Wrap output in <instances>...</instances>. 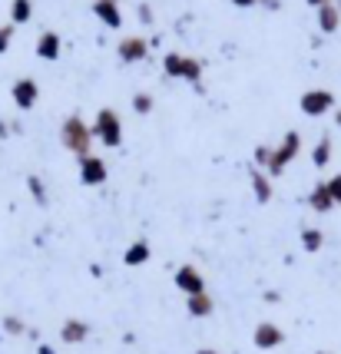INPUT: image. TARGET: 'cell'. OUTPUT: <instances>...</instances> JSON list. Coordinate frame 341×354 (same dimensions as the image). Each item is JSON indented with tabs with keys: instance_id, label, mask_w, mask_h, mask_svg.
I'll use <instances>...</instances> for the list:
<instances>
[{
	"instance_id": "6da1fadb",
	"label": "cell",
	"mask_w": 341,
	"mask_h": 354,
	"mask_svg": "<svg viewBox=\"0 0 341 354\" xmlns=\"http://www.w3.org/2000/svg\"><path fill=\"white\" fill-rule=\"evenodd\" d=\"M60 146L66 149V153H73L77 159L80 156H86L90 149H93V126L83 123L80 113H70V116L60 123Z\"/></svg>"
},
{
	"instance_id": "7a4b0ae2",
	"label": "cell",
	"mask_w": 341,
	"mask_h": 354,
	"mask_svg": "<svg viewBox=\"0 0 341 354\" xmlns=\"http://www.w3.org/2000/svg\"><path fill=\"white\" fill-rule=\"evenodd\" d=\"M163 73L169 80H186L192 83L196 90H202V73H205V63L199 57H186V53H176L169 50L166 57H163Z\"/></svg>"
},
{
	"instance_id": "3957f363",
	"label": "cell",
	"mask_w": 341,
	"mask_h": 354,
	"mask_svg": "<svg viewBox=\"0 0 341 354\" xmlns=\"http://www.w3.org/2000/svg\"><path fill=\"white\" fill-rule=\"evenodd\" d=\"M90 126H93V139L96 142H103L107 149H120V146H123V120H120L116 109L103 106Z\"/></svg>"
},
{
	"instance_id": "277c9868",
	"label": "cell",
	"mask_w": 341,
	"mask_h": 354,
	"mask_svg": "<svg viewBox=\"0 0 341 354\" xmlns=\"http://www.w3.org/2000/svg\"><path fill=\"white\" fill-rule=\"evenodd\" d=\"M298 153H302V133L298 129H288L285 136H282V142L272 149V162H268V176H282V172L292 166L295 159H298Z\"/></svg>"
},
{
	"instance_id": "5b68a950",
	"label": "cell",
	"mask_w": 341,
	"mask_h": 354,
	"mask_svg": "<svg viewBox=\"0 0 341 354\" xmlns=\"http://www.w3.org/2000/svg\"><path fill=\"white\" fill-rule=\"evenodd\" d=\"M77 172H80V185H90V189H96V185H103L109 179V166L103 156L96 153H86L77 159Z\"/></svg>"
},
{
	"instance_id": "8992f818",
	"label": "cell",
	"mask_w": 341,
	"mask_h": 354,
	"mask_svg": "<svg viewBox=\"0 0 341 354\" xmlns=\"http://www.w3.org/2000/svg\"><path fill=\"white\" fill-rule=\"evenodd\" d=\"M298 109H302L305 116H311V120H322L325 113H331V109H335V93H331V90H308V93H302Z\"/></svg>"
},
{
	"instance_id": "52a82bcc",
	"label": "cell",
	"mask_w": 341,
	"mask_h": 354,
	"mask_svg": "<svg viewBox=\"0 0 341 354\" xmlns=\"http://www.w3.org/2000/svg\"><path fill=\"white\" fill-rule=\"evenodd\" d=\"M10 100H14V106L20 113H27V109L37 106V100H40V83L33 77H17L14 86H10Z\"/></svg>"
},
{
	"instance_id": "ba28073f",
	"label": "cell",
	"mask_w": 341,
	"mask_h": 354,
	"mask_svg": "<svg viewBox=\"0 0 341 354\" xmlns=\"http://www.w3.org/2000/svg\"><path fill=\"white\" fill-rule=\"evenodd\" d=\"M252 344H255L259 351H275V348L285 344V331H282L275 322H259L255 331H252Z\"/></svg>"
},
{
	"instance_id": "9c48e42d",
	"label": "cell",
	"mask_w": 341,
	"mask_h": 354,
	"mask_svg": "<svg viewBox=\"0 0 341 354\" xmlns=\"http://www.w3.org/2000/svg\"><path fill=\"white\" fill-rule=\"evenodd\" d=\"M172 281H176V288L183 295H199V292H209L205 288V278H202V272L196 268V265H179L176 268V275H172Z\"/></svg>"
},
{
	"instance_id": "30bf717a",
	"label": "cell",
	"mask_w": 341,
	"mask_h": 354,
	"mask_svg": "<svg viewBox=\"0 0 341 354\" xmlns=\"http://www.w3.org/2000/svg\"><path fill=\"white\" fill-rule=\"evenodd\" d=\"M116 57H120V63H142L149 57V40H142V37H123L116 44Z\"/></svg>"
},
{
	"instance_id": "8fae6325",
	"label": "cell",
	"mask_w": 341,
	"mask_h": 354,
	"mask_svg": "<svg viewBox=\"0 0 341 354\" xmlns=\"http://www.w3.org/2000/svg\"><path fill=\"white\" fill-rule=\"evenodd\" d=\"M63 53V40L57 30H44L40 37H37V57L47 63H57Z\"/></svg>"
},
{
	"instance_id": "7c38bea8",
	"label": "cell",
	"mask_w": 341,
	"mask_h": 354,
	"mask_svg": "<svg viewBox=\"0 0 341 354\" xmlns=\"http://www.w3.org/2000/svg\"><path fill=\"white\" fill-rule=\"evenodd\" d=\"M93 14L100 17V24L109 30H120L123 27V14H120V3L116 0H93Z\"/></svg>"
},
{
	"instance_id": "4fadbf2b",
	"label": "cell",
	"mask_w": 341,
	"mask_h": 354,
	"mask_svg": "<svg viewBox=\"0 0 341 354\" xmlns=\"http://www.w3.org/2000/svg\"><path fill=\"white\" fill-rule=\"evenodd\" d=\"M248 179H252V196H255V202H259V205H268V202H272V176L265 169H259V166H252Z\"/></svg>"
},
{
	"instance_id": "5bb4252c",
	"label": "cell",
	"mask_w": 341,
	"mask_h": 354,
	"mask_svg": "<svg viewBox=\"0 0 341 354\" xmlns=\"http://www.w3.org/2000/svg\"><path fill=\"white\" fill-rule=\"evenodd\" d=\"M86 338H90V324L83 322V318H66V322L60 324L63 344H83Z\"/></svg>"
},
{
	"instance_id": "9a60e30c",
	"label": "cell",
	"mask_w": 341,
	"mask_h": 354,
	"mask_svg": "<svg viewBox=\"0 0 341 354\" xmlns=\"http://www.w3.org/2000/svg\"><path fill=\"white\" fill-rule=\"evenodd\" d=\"M186 311H189V318H209V315L216 311V298L209 292L186 295Z\"/></svg>"
},
{
	"instance_id": "2e32d148",
	"label": "cell",
	"mask_w": 341,
	"mask_h": 354,
	"mask_svg": "<svg viewBox=\"0 0 341 354\" xmlns=\"http://www.w3.org/2000/svg\"><path fill=\"white\" fill-rule=\"evenodd\" d=\"M308 209L311 212H331L335 209V199H331V192H328V183H315L308 192Z\"/></svg>"
},
{
	"instance_id": "e0dca14e",
	"label": "cell",
	"mask_w": 341,
	"mask_h": 354,
	"mask_svg": "<svg viewBox=\"0 0 341 354\" xmlns=\"http://www.w3.org/2000/svg\"><path fill=\"white\" fill-rule=\"evenodd\" d=\"M149 255H153L149 242H146V239H136V242L123 252V265H129V268H140V265L149 262Z\"/></svg>"
},
{
	"instance_id": "ac0fdd59",
	"label": "cell",
	"mask_w": 341,
	"mask_h": 354,
	"mask_svg": "<svg viewBox=\"0 0 341 354\" xmlns=\"http://www.w3.org/2000/svg\"><path fill=\"white\" fill-rule=\"evenodd\" d=\"M341 27V10L328 0V3H322L318 7V30L322 33H335Z\"/></svg>"
},
{
	"instance_id": "d6986e66",
	"label": "cell",
	"mask_w": 341,
	"mask_h": 354,
	"mask_svg": "<svg viewBox=\"0 0 341 354\" xmlns=\"http://www.w3.org/2000/svg\"><path fill=\"white\" fill-rule=\"evenodd\" d=\"M33 17V0H10V24L20 27V24H30Z\"/></svg>"
},
{
	"instance_id": "ffe728a7",
	"label": "cell",
	"mask_w": 341,
	"mask_h": 354,
	"mask_svg": "<svg viewBox=\"0 0 341 354\" xmlns=\"http://www.w3.org/2000/svg\"><path fill=\"white\" fill-rule=\"evenodd\" d=\"M311 162L318 166V169H325L328 162H331V139L322 136L318 142H315V149H311Z\"/></svg>"
},
{
	"instance_id": "44dd1931",
	"label": "cell",
	"mask_w": 341,
	"mask_h": 354,
	"mask_svg": "<svg viewBox=\"0 0 341 354\" xmlns=\"http://www.w3.org/2000/svg\"><path fill=\"white\" fill-rule=\"evenodd\" d=\"M322 245H325V235H322V229H302V248H305L308 255L322 252Z\"/></svg>"
},
{
	"instance_id": "7402d4cb",
	"label": "cell",
	"mask_w": 341,
	"mask_h": 354,
	"mask_svg": "<svg viewBox=\"0 0 341 354\" xmlns=\"http://www.w3.org/2000/svg\"><path fill=\"white\" fill-rule=\"evenodd\" d=\"M27 189H30V196H33V202H37V205H47L50 202V192H47V183H44V179H40V176H27Z\"/></svg>"
},
{
	"instance_id": "603a6c76",
	"label": "cell",
	"mask_w": 341,
	"mask_h": 354,
	"mask_svg": "<svg viewBox=\"0 0 341 354\" xmlns=\"http://www.w3.org/2000/svg\"><path fill=\"white\" fill-rule=\"evenodd\" d=\"M3 335H14V338H20V335H30V328H27V322L20 318V315H3Z\"/></svg>"
},
{
	"instance_id": "cb8c5ba5",
	"label": "cell",
	"mask_w": 341,
	"mask_h": 354,
	"mask_svg": "<svg viewBox=\"0 0 341 354\" xmlns=\"http://www.w3.org/2000/svg\"><path fill=\"white\" fill-rule=\"evenodd\" d=\"M153 109H156V100L149 93H136V96H133V113H136V116H149Z\"/></svg>"
},
{
	"instance_id": "d4e9b609",
	"label": "cell",
	"mask_w": 341,
	"mask_h": 354,
	"mask_svg": "<svg viewBox=\"0 0 341 354\" xmlns=\"http://www.w3.org/2000/svg\"><path fill=\"white\" fill-rule=\"evenodd\" d=\"M272 149H275V146H265V142H259V146H255V153H252V166L268 169V162H272Z\"/></svg>"
},
{
	"instance_id": "484cf974",
	"label": "cell",
	"mask_w": 341,
	"mask_h": 354,
	"mask_svg": "<svg viewBox=\"0 0 341 354\" xmlns=\"http://www.w3.org/2000/svg\"><path fill=\"white\" fill-rule=\"evenodd\" d=\"M328 192H331L335 205H341V172H335V176L328 179Z\"/></svg>"
},
{
	"instance_id": "4316f807",
	"label": "cell",
	"mask_w": 341,
	"mask_h": 354,
	"mask_svg": "<svg viewBox=\"0 0 341 354\" xmlns=\"http://www.w3.org/2000/svg\"><path fill=\"white\" fill-rule=\"evenodd\" d=\"M10 40H14V24L0 27V53H7V50H10Z\"/></svg>"
},
{
	"instance_id": "83f0119b",
	"label": "cell",
	"mask_w": 341,
	"mask_h": 354,
	"mask_svg": "<svg viewBox=\"0 0 341 354\" xmlns=\"http://www.w3.org/2000/svg\"><path fill=\"white\" fill-rule=\"evenodd\" d=\"M140 20L142 24H153L156 17H153V7H149V3H140Z\"/></svg>"
},
{
	"instance_id": "f1b7e54d",
	"label": "cell",
	"mask_w": 341,
	"mask_h": 354,
	"mask_svg": "<svg viewBox=\"0 0 341 354\" xmlns=\"http://www.w3.org/2000/svg\"><path fill=\"white\" fill-rule=\"evenodd\" d=\"M232 7H239V10H252V7H259V0H229Z\"/></svg>"
},
{
	"instance_id": "f546056e",
	"label": "cell",
	"mask_w": 341,
	"mask_h": 354,
	"mask_svg": "<svg viewBox=\"0 0 341 354\" xmlns=\"http://www.w3.org/2000/svg\"><path fill=\"white\" fill-rule=\"evenodd\" d=\"M259 7H265V10H282V0H259Z\"/></svg>"
},
{
	"instance_id": "4dcf8cb0",
	"label": "cell",
	"mask_w": 341,
	"mask_h": 354,
	"mask_svg": "<svg viewBox=\"0 0 341 354\" xmlns=\"http://www.w3.org/2000/svg\"><path fill=\"white\" fill-rule=\"evenodd\" d=\"M10 133H14V126L7 123V120H0V139H7Z\"/></svg>"
},
{
	"instance_id": "1f68e13d",
	"label": "cell",
	"mask_w": 341,
	"mask_h": 354,
	"mask_svg": "<svg viewBox=\"0 0 341 354\" xmlns=\"http://www.w3.org/2000/svg\"><path fill=\"white\" fill-rule=\"evenodd\" d=\"M37 354H57V351H53L50 344H37Z\"/></svg>"
},
{
	"instance_id": "d6a6232c",
	"label": "cell",
	"mask_w": 341,
	"mask_h": 354,
	"mask_svg": "<svg viewBox=\"0 0 341 354\" xmlns=\"http://www.w3.org/2000/svg\"><path fill=\"white\" fill-rule=\"evenodd\" d=\"M305 3H308V7H315V10H318V7H322V3H328V0H305Z\"/></svg>"
},
{
	"instance_id": "836d02e7",
	"label": "cell",
	"mask_w": 341,
	"mask_h": 354,
	"mask_svg": "<svg viewBox=\"0 0 341 354\" xmlns=\"http://www.w3.org/2000/svg\"><path fill=\"white\" fill-rule=\"evenodd\" d=\"M196 354H222V351H216V348H199Z\"/></svg>"
},
{
	"instance_id": "e575fe53",
	"label": "cell",
	"mask_w": 341,
	"mask_h": 354,
	"mask_svg": "<svg viewBox=\"0 0 341 354\" xmlns=\"http://www.w3.org/2000/svg\"><path fill=\"white\" fill-rule=\"evenodd\" d=\"M335 126L341 129V109H335Z\"/></svg>"
},
{
	"instance_id": "d590c367",
	"label": "cell",
	"mask_w": 341,
	"mask_h": 354,
	"mask_svg": "<svg viewBox=\"0 0 341 354\" xmlns=\"http://www.w3.org/2000/svg\"><path fill=\"white\" fill-rule=\"evenodd\" d=\"M335 7H338V10H341V0H335Z\"/></svg>"
},
{
	"instance_id": "8d00e7d4",
	"label": "cell",
	"mask_w": 341,
	"mask_h": 354,
	"mask_svg": "<svg viewBox=\"0 0 341 354\" xmlns=\"http://www.w3.org/2000/svg\"><path fill=\"white\" fill-rule=\"evenodd\" d=\"M315 354H331V351H315Z\"/></svg>"
}]
</instances>
